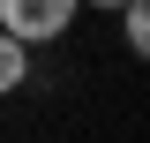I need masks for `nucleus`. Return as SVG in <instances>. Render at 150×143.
<instances>
[{"label": "nucleus", "mask_w": 150, "mask_h": 143, "mask_svg": "<svg viewBox=\"0 0 150 143\" xmlns=\"http://www.w3.org/2000/svg\"><path fill=\"white\" fill-rule=\"evenodd\" d=\"M75 15H83V8H75V0H0V30L8 38H23V45H60V38L75 30Z\"/></svg>", "instance_id": "nucleus-1"}, {"label": "nucleus", "mask_w": 150, "mask_h": 143, "mask_svg": "<svg viewBox=\"0 0 150 143\" xmlns=\"http://www.w3.org/2000/svg\"><path fill=\"white\" fill-rule=\"evenodd\" d=\"M23 83H30V45L0 30V98H15Z\"/></svg>", "instance_id": "nucleus-2"}, {"label": "nucleus", "mask_w": 150, "mask_h": 143, "mask_svg": "<svg viewBox=\"0 0 150 143\" xmlns=\"http://www.w3.org/2000/svg\"><path fill=\"white\" fill-rule=\"evenodd\" d=\"M112 15H120V45L143 60V53H150V0H120Z\"/></svg>", "instance_id": "nucleus-3"}, {"label": "nucleus", "mask_w": 150, "mask_h": 143, "mask_svg": "<svg viewBox=\"0 0 150 143\" xmlns=\"http://www.w3.org/2000/svg\"><path fill=\"white\" fill-rule=\"evenodd\" d=\"M75 8H98V15H112V8H120V0H75Z\"/></svg>", "instance_id": "nucleus-4"}]
</instances>
